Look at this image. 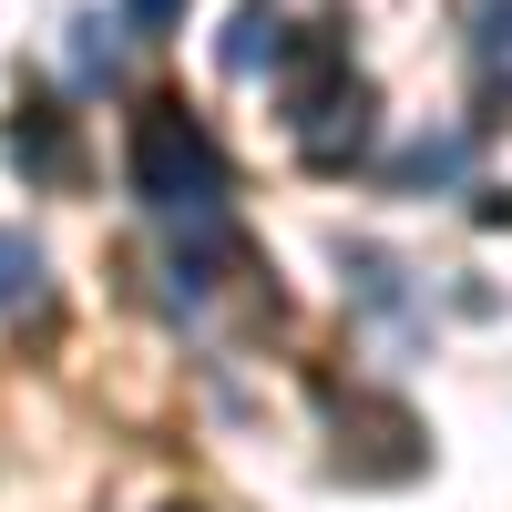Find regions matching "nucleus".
Wrapping results in <instances>:
<instances>
[{
  "instance_id": "nucleus-3",
  "label": "nucleus",
  "mask_w": 512,
  "mask_h": 512,
  "mask_svg": "<svg viewBox=\"0 0 512 512\" xmlns=\"http://www.w3.org/2000/svg\"><path fill=\"white\" fill-rule=\"evenodd\" d=\"M0 154H11L21 175L62 185V175H72V123H62L52 103H11V123H0Z\"/></svg>"
},
{
  "instance_id": "nucleus-4",
  "label": "nucleus",
  "mask_w": 512,
  "mask_h": 512,
  "mask_svg": "<svg viewBox=\"0 0 512 512\" xmlns=\"http://www.w3.org/2000/svg\"><path fill=\"white\" fill-rule=\"evenodd\" d=\"M472 72L512 93V0H472Z\"/></svg>"
},
{
  "instance_id": "nucleus-2",
  "label": "nucleus",
  "mask_w": 512,
  "mask_h": 512,
  "mask_svg": "<svg viewBox=\"0 0 512 512\" xmlns=\"http://www.w3.org/2000/svg\"><path fill=\"white\" fill-rule=\"evenodd\" d=\"M420 420L400 410V400H349L338 410V472L349 482H410L420 472Z\"/></svg>"
},
{
  "instance_id": "nucleus-10",
  "label": "nucleus",
  "mask_w": 512,
  "mask_h": 512,
  "mask_svg": "<svg viewBox=\"0 0 512 512\" xmlns=\"http://www.w3.org/2000/svg\"><path fill=\"white\" fill-rule=\"evenodd\" d=\"M472 216H482V226H512V195H482V205H472Z\"/></svg>"
},
{
  "instance_id": "nucleus-5",
  "label": "nucleus",
  "mask_w": 512,
  "mask_h": 512,
  "mask_svg": "<svg viewBox=\"0 0 512 512\" xmlns=\"http://www.w3.org/2000/svg\"><path fill=\"white\" fill-rule=\"evenodd\" d=\"M287 41H297V31H287L277 11H246V21L226 31V72H277V62H287Z\"/></svg>"
},
{
  "instance_id": "nucleus-6",
  "label": "nucleus",
  "mask_w": 512,
  "mask_h": 512,
  "mask_svg": "<svg viewBox=\"0 0 512 512\" xmlns=\"http://www.w3.org/2000/svg\"><path fill=\"white\" fill-rule=\"evenodd\" d=\"M461 164H472V134H420V144L390 164V185H451Z\"/></svg>"
},
{
  "instance_id": "nucleus-1",
  "label": "nucleus",
  "mask_w": 512,
  "mask_h": 512,
  "mask_svg": "<svg viewBox=\"0 0 512 512\" xmlns=\"http://www.w3.org/2000/svg\"><path fill=\"white\" fill-rule=\"evenodd\" d=\"M134 195L154 216H195V226L226 205V154H216V134H205L175 93L134 103Z\"/></svg>"
},
{
  "instance_id": "nucleus-11",
  "label": "nucleus",
  "mask_w": 512,
  "mask_h": 512,
  "mask_svg": "<svg viewBox=\"0 0 512 512\" xmlns=\"http://www.w3.org/2000/svg\"><path fill=\"white\" fill-rule=\"evenodd\" d=\"M164 512H195V502H164Z\"/></svg>"
},
{
  "instance_id": "nucleus-8",
  "label": "nucleus",
  "mask_w": 512,
  "mask_h": 512,
  "mask_svg": "<svg viewBox=\"0 0 512 512\" xmlns=\"http://www.w3.org/2000/svg\"><path fill=\"white\" fill-rule=\"evenodd\" d=\"M72 31H82V41H72V62H82V72H113V41H103V21H72Z\"/></svg>"
},
{
  "instance_id": "nucleus-9",
  "label": "nucleus",
  "mask_w": 512,
  "mask_h": 512,
  "mask_svg": "<svg viewBox=\"0 0 512 512\" xmlns=\"http://www.w3.org/2000/svg\"><path fill=\"white\" fill-rule=\"evenodd\" d=\"M123 11H134L144 31H164V21H185V0H123Z\"/></svg>"
},
{
  "instance_id": "nucleus-7",
  "label": "nucleus",
  "mask_w": 512,
  "mask_h": 512,
  "mask_svg": "<svg viewBox=\"0 0 512 512\" xmlns=\"http://www.w3.org/2000/svg\"><path fill=\"white\" fill-rule=\"evenodd\" d=\"M31 297H41V246L0 226V318H11V308H31Z\"/></svg>"
}]
</instances>
